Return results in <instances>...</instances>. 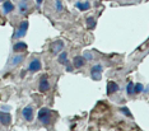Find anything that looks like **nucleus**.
<instances>
[{"label": "nucleus", "instance_id": "f257e3e1", "mask_svg": "<svg viewBox=\"0 0 149 131\" xmlns=\"http://www.w3.org/2000/svg\"><path fill=\"white\" fill-rule=\"evenodd\" d=\"M51 113H52V111H50L47 107H43V108L40 110L37 117H38V120L41 121L43 125H47V123H50V121H51Z\"/></svg>", "mask_w": 149, "mask_h": 131}, {"label": "nucleus", "instance_id": "f03ea898", "mask_svg": "<svg viewBox=\"0 0 149 131\" xmlns=\"http://www.w3.org/2000/svg\"><path fill=\"white\" fill-rule=\"evenodd\" d=\"M102 71H103V66L101 64H96V65H93L91 68V78L93 80H101Z\"/></svg>", "mask_w": 149, "mask_h": 131}, {"label": "nucleus", "instance_id": "7ed1b4c3", "mask_svg": "<svg viewBox=\"0 0 149 131\" xmlns=\"http://www.w3.org/2000/svg\"><path fill=\"white\" fill-rule=\"evenodd\" d=\"M27 31H28V21L21 22L18 31H17L14 35V38H23V37L27 35Z\"/></svg>", "mask_w": 149, "mask_h": 131}, {"label": "nucleus", "instance_id": "20e7f679", "mask_svg": "<svg viewBox=\"0 0 149 131\" xmlns=\"http://www.w3.org/2000/svg\"><path fill=\"white\" fill-rule=\"evenodd\" d=\"M22 116L27 122H32L33 119H35V111H33V108L31 106H27L22 111Z\"/></svg>", "mask_w": 149, "mask_h": 131}, {"label": "nucleus", "instance_id": "39448f33", "mask_svg": "<svg viewBox=\"0 0 149 131\" xmlns=\"http://www.w3.org/2000/svg\"><path fill=\"white\" fill-rule=\"evenodd\" d=\"M50 89V82L47 75H43L41 79H40V84H38V90L41 93H46L47 90Z\"/></svg>", "mask_w": 149, "mask_h": 131}, {"label": "nucleus", "instance_id": "423d86ee", "mask_svg": "<svg viewBox=\"0 0 149 131\" xmlns=\"http://www.w3.org/2000/svg\"><path fill=\"white\" fill-rule=\"evenodd\" d=\"M42 68V64H41V60L40 59H33L28 65V70L31 73H36V71H40Z\"/></svg>", "mask_w": 149, "mask_h": 131}, {"label": "nucleus", "instance_id": "0eeeda50", "mask_svg": "<svg viewBox=\"0 0 149 131\" xmlns=\"http://www.w3.org/2000/svg\"><path fill=\"white\" fill-rule=\"evenodd\" d=\"M64 49V42L63 41H55L51 45V47H50V50H51V53H54V55H57V53H60L63 51Z\"/></svg>", "mask_w": 149, "mask_h": 131}, {"label": "nucleus", "instance_id": "6e6552de", "mask_svg": "<svg viewBox=\"0 0 149 131\" xmlns=\"http://www.w3.org/2000/svg\"><path fill=\"white\" fill-rule=\"evenodd\" d=\"M12 122V116L8 112H1L0 111V123L3 126H9Z\"/></svg>", "mask_w": 149, "mask_h": 131}, {"label": "nucleus", "instance_id": "1a4fd4ad", "mask_svg": "<svg viewBox=\"0 0 149 131\" xmlns=\"http://www.w3.org/2000/svg\"><path fill=\"white\" fill-rule=\"evenodd\" d=\"M118 90V84L116 82H113V80H110V82L107 83V94L111 96V94H115Z\"/></svg>", "mask_w": 149, "mask_h": 131}, {"label": "nucleus", "instance_id": "9d476101", "mask_svg": "<svg viewBox=\"0 0 149 131\" xmlns=\"http://www.w3.org/2000/svg\"><path fill=\"white\" fill-rule=\"evenodd\" d=\"M86 65V60H84L83 56H75L73 59V66L74 69H80Z\"/></svg>", "mask_w": 149, "mask_h": 131}, {"label": "nucleus", "instance_id": "9b49d317", "mask_svg": "<svg viewBox=\"0 0 149 131\" xmlns=\"http://www.w3.org/2000/svg\"><path fill=\"white\" fill-rule=\"evenodd\" d=\"M13 51L14 52H24L27 51V43L26 42H23V41H19V42H17L14 43V46H13Z\"/></svg>", "mask_w": 149, "mask_h": 131}, {"label": "nucleus", "instance_id": "f8f14e48", "mask_svg": "<svg viewBox=\"0 0 149 131\" xmlns=\"http://www.w3.org/2000/svg\"><path fill=\"white\" fill-rule=\"evenodd\" d=\"M3 10H4L5 14H9V13H12L14 10V4H13L10 0H5L3 3Z\"/></svg>", "mask_w": 149, "mask_h": 131}, {"label": "nucleus", "instance_id": "ddd939ff", "mask_svg": "<svg viewBox=\"0 0 149 131\" xmlns=\"http://www.w3.org/2000/svg\"><path fill=\"white\" fill-rule=\"evenodd\" d=\"M75 8H78L80 12H86V10H88V9L91 8V3L88 1H77L75 3Z\"/></svg>", "mask_w": 149, "mask_h": 131}, {"label": "nucleus", "instance_id": "4468645a", "mask_svg": "<svg viewBox=\"0 0 149 131\" xmlns=\"http://www.w3.org/2000/svg\"><path fill=\"white\" fill-rule=\"evenodd\" d=\"M57 61H59V64H61V65H66L68 64V53L65 51H61L59 53V56H57Z\"/></svg>", "mask_w": 149, "mask_h": 131}, {"label": "nucleus", "instance_id": "2eb2a0df", "mask_svg": "<svg viewBox=\"0 0 149 131\" xmlns=\"http://www.w3.org/2000/svg\"><path fill=\"white\" fill-rule=\"evenodd\" d=\"M18 9L21 14H27V12H28V4H27V1H23L22 0L18 4Z\"/></svg>", "mask_w": 149, "mask_h": 131}, {"label": "nucleus", "instance_id": "dca6fc26", "mask_svg": "<svg viewBox=\"0 0 149 131\" xmlns=\"http://www.w3.org/2000/svg\"><path fill=\"white\" fill-rule=\"evenodd\" d=\"M23 60H24V56L23 55H17V56H14V58L12 59V61H10V65L12 66H15V65H19Z\"/></svg>", "mask_w": 149, "mask_h": 131}, {"label": "nucleus", "instance_id": "f3484780", "mask_svg": "<svg viewBox=\"0 0 149 131\" xmlns=\"http://www.w3.org/2000/svg\"><path fill=\"white\" fill-rule=\"evenodd\" d=\"M87 27L89 29H93L94 27H96V24H97V21H96V18H94V17H88L87 18Z\"/></svg>", "mask_w": 149, "mask_h": 131}, {"label": "nucleus", "instance_id": "a211bd4d", "mask_svg": "<svg viewBox=\"0 0 149 131\" xmlns=\"http://www.w3.org/2000/svg\"><path fill=\"white\" fill-rule=\"evenodd\" d=\"M144 92V85L141 83H136L134 84V94H139V93Z\"/></svg>", "mask_w": 149, "mask_h": 131}, {"label": "nucleus", "instance_id": "6ab92c4d", "mask_svg": "<svg viewBox=\"0 0 149 131\" xmlns=\"http://www.w3.org/2000/svg\"><path fill=\"white\" fill-rule=\"evenodd\" d=\"M126 94L134 96V83L133 82H129V84L126 85Z\"/></svg>", "mask_w": 149, "mask_h": 131}, {"label": "nucleus", "instance_id": "aec40b11", "mask_svg": "<svg viewBox=\"0 0 149 131\" xmlns=\"http://www.w3.org/2000/svg\"><path fill=\"white\" fill-rule=\"evenodd\" d=\"M120 112L123 113L124 116H126V117H130V119H133V115H131L130 110H129L127 107H121V108H120Z\"/></svg>", "mask_w": 149, "mask_h": 131}, {"label": "nucleus", "instance_id": "412c9836", "mask_svg": "<svg viewBox=\"0 0 149 131\" xmlns=\"http://www.w3.org/2000/svg\"><path fill=\"white\" fill-rule=\"evenodd\" d=\"M83 58H84V60H86V61H92L94 56H93V53L91 52V51H84Z\"/></svg>", "mask_w": 149, "mask_h": 131}, {"label": "nucleus", "instance_id": "4be33fe9", "mask_svg": "<svg viewBox=\"0 0 149 131\" xmlns=\"http://www.w3.org/2000/svg\"><path fill=\"white\" fill-rule=\"evenodd\" d=\"M55 8H56V12H63V9H64V6H63V3H61V0H55Z\"/></svg>", "mask_w": 149, "mask_h": 131}, {"label": "nucleus", "instance_id": "5701e85b", "mask_svg": "<svg viewBox=\"0 0 149 131\" xmlns=\"http://www.w3.org/2000/svg\"><path fill=\"white\" fill-rule=\"evenodd\" d=\"M65 66H66V71H69V73H72L73 70H74V66H73V65H70L69 62H68Z\"/></svg>", "mask_w": 149, "mask_h": 131}, {"label": "nucleus", "instance_id": "b1692460", "mask_svg": "<svg viewBox=\"0 0 149 131\" xmlns=\"http://www.w3.org/2000/svg\"><path fill=\"white\" fill-rule=\"evenodd\" d=\"M42 1H43V0H36V3H37V6H41Z\"/></svg>", "mask_w": 149, "mask_h": 131}, {"label": "nucleus", "instance_id": "393cba45", "mask_svg": "<svg viewBox=\"0 0 149 131\" xmlns=\"http://www.w3.org/2000/svg\"><path fill=\"white\" fill-rule=\"evenodd\" d=\"M23 1H28V0H23Z\"/></svg>", "mask_w": 149, "mask_h": 131}]
</instances>
